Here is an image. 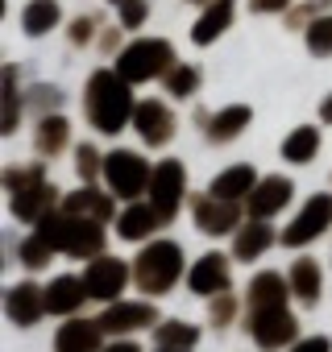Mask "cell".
<instances>
[{"label": "cell", "instance_id": "6da1fadb", "mask_svg": "<svg viewBox=\"0 0 332 352\" xmlns=\"http://www.w3.org/2000/svg\"><path fill=\"white\" fill-rule=\"evenodd\" d=\"M87 112H92L96 129L116 133L125 124V116H129V91H125V83H116L112 75L100 71L92 79V91H87Z\"/></svg>", "mask_w": 332, "mask_h": 352}, {"label": "cell", "instance_id": "7a4b0ae2", "mask_svg": "<svg viewBox=\"0 0 332 352\" xmlns=\"http://www.w3.org/2000/svg\"><path fill=\"white\" fill-rule=\"evenodd\" d=\"M171 46L166 42H137V46H129L125 54H121V75L125 79H149V75H158L162 67H171Z\"/></svg>", "mask_w": 332, "mask_h": 352}, {"label": "cell", "instance_id": "3957f363", "mask_svg": "<svg viewBox=\"0 0 332 352\" xmlns=\"http://www.w3.org/2000/svg\"><path fill=\"white\" fill-rule=\"evenodd\" d=\"M175 274H179V249H175V245H154V249L141 257V265H137V278H141L149 290L171 286Z\"/></svg>", "mask_w": 332, "mask_h": 352}, {"label": "cell", "instance_id": "277c9868", "mask_svg": "<svg viewBox=\"0 0 332 352\" xmlns=\"http://www.w3.org/2000/svg\"><path fill=\"white\" fill-rule=\"evenodd\" d=\"M108 183L116 195H137L145 187V162L133 153H112L108 157Z\"/></svg>", "mask_w": 332, "mask_h": 352}, {"label": "cell", "instance_id": "5b68a950", "mask_svg": "<svg viewBox=\"0 0 332 352\" xmlns=\"http://www.w3.org/2000/svg\"><path fill=\"white\" fill-rule=\"evenodd\" d=\"M179 191H183V170H179L175 162L158 166V174H154V212H158V216H175Z\"/></svg>", "mask_w": 332, "mask_h": 352}, {"label": "cell", "instance_id": "8992f818", "mask_svg": "<svg viewBox=\"0 0 332 352\" xmlns=\"http://www.w3.org/2000/svg\"><path fill=\"white\" fill-rule=\"evenodd\" d=\"M328 216H332V199H311L307 212H303V216L295 220V228L287 232V245H303V241L320 236L324 224H328Z\"/></svg>", "mask_w": 332, "mask_h": 352}, {"label": "cell", "instance_id": "52a82bcc", "mask_svg": "<svg viewBox=\"0 0 332 352\" xmlns=\"http://www.w3.org/2000/svg\"><path fill=\"white\" fill-rule=\"evenodd\" d=\"M121 282H125V265L121 261H96L87 270V294H96V298H112L121 290Z\"/></svg>", "mask_w": 332, "mask_h": 352}, {"label": "cell", "instance_id": "ba28073f", "mask_svg": "<svg viewBox=\"0 0 332 352\" xmlns=\"http://www.w3.org/2000/svg\"><path fill=\"white\" fill-rule=\"evenodd\" d=\"M137 129L145 133V141H166L171 137V116H166V108L162 104H141L137 108Z\"/></svg>", "mask_w": 332, "mask_h": 352}, {"label": "cell", "instance_id": "9c48e42d", "mask_svg": "<svg viewBox=\"0 0 332 352\" xmlns=\"http://www.w3.org/2000/svg\"><path fill=\"white\" fill-rule=\"evenodd\" d=\"M287 199H291V183H287V179H270V183L258 187V195H253V212H258V216H270V212H278Z\"/></svg>", "mask_w": 332, "mask_h": 352}, {"label": "cell", "instance_id": "30bf717a", "mask_svg": "<svg viewBox=\"0 0 332 352\" xmlns=\"http://www.w3.org/2000/svg\"><path fill=\"white\" fill-rule=\"evenodd\" d=\"M229 17H233V0H216L212 13H208V17H200V25L191 30V38H196V42H212V38L229 25Z\"/></svg>", "mask_w": 332, "mask_h": 352}, {"label": "cell", "instance_id": "8fae6325", "mask_svg": "<svg viewBox=\"0 0 332 352\" xmlns=\"http://www.w3.org/2000/svg\"><path fill=\"white\" fill-rule=\"evenodd\" d=\"M191 286H196L200 294L220 290V286H225V261H220V257H204V265L191 274Z\"/></svg>", "mask_w": 332, "mask_h": 352}, {"label": "cell", "instance_id": "7c38bea8", "mask_svg": "<svg viewBox=\"0 0 332 352\" xmlns=\"http://www.w3.org/2000/svg\"><path fill=\"white\" fill-rule=\"evenodd\" d=\"M287 336H291V319H287L278 307H274L270 315L262 311V323H258V340H262V344H278V340H287Z\"/></svg>", "mask_w": 332, "mask_h": 352}, {"label": "cell", "instance_id": "4fadbf2b", "mask_svg": "<svg viewBox=\"0 0 332 352\" xmlns=\"http://www.w3.org/2000/svg\"><path fill=\"white\" fill-rule=\"evenodd\" d=\"M249 183H253V170H249V166H241V170H229L225 179H216V187H212V191H216V199H237Z\"/></svg>", "mask_w": 332, "mask_h": 352}, {"label": "cell", "instance_id": "5bb4252c", "mask_svg": "<svg viewBox=\"0 0 332 352\" xmlns=\"http://www.w3.org/2000/svg\"><path fill=\"white\" fill-rule=\"evenodd\" d=\"M158 212H145V208H133V212H125V220H121V236H145L149 228H158Z\"/></svg>", "mask_w": 332, "mask_h": 352}, {"label": "cell", "instance_id": "9a60e30c", "mask_svg": "<svg viewBox=\"0 0 332 352\" xmlns=\"http://www.w3.org/2000/svg\"><path fill=\"white\" fill-rule=\"evenodd\" d=\"M54 21H59V9L50 5V0H34V5L25 9V30L30 34H46Z\"/></svg>", "mask_w": 332, "mask_h": 352}, {"label": "cell", "instance_id": "2e32d148", "mask_svg": "<svg viewBox=\"0 0 332 352\" xmlns=\"http://www.w3.org/2000/svg\"><path fill=\"white\" fill-rule=\"evenodd\" d=\"M315 129H299V133H291L287 137V145H282V153L291 157V162H307L311 153H315Z\"/></svg>", "mask_w": 332, "mask_h": 352}, {"label": "cell", "instance_id": "e0dca14e", "mask_svg": "<svg viewBox=\"0 0 332 352\" xmlns=\"http://www.w3.org/2000/svg\"><path fill=\"white\" fill-rule=\"evenodd\" d=\"M96 344V327H87V323H71L63 336H59V348L63 352H87Z\"/></svg>", "mask_w": 332, "mask_h": 352}, {"label": "cell", "instance_id": "ac0fdd59", "mask_svg": "<svg viewBox=\"0 0 332 352\" xmlns=\"http://www.w3.org/2000/svg\"><path fill=\"white\" fill-rule=\"evenodd\" d=\"M233 220H237L233 208H225V204H200V224H204L208 232H225Z\"/></svg>", "mask_w": 332, "mask_h": 352}, {"label": "cell", "instance_id": "d6986e66", "mask_svg": "<svg viewBox=\"0 0 332 352\" xmlns=\"http://www.w3.org/2000/svg\"><path fill=\"white\" fill-rule=\"evenodd\" d=\"M145 319H149V307H116V311H108V315H104V327L125 331V327H141Z\"/></svg>", "mask_w": 332, "mask_h": 352}, {"label": "cell", "instance_id": "ffe728a7", "mask_svg": "<svg viewBox=\"0 0 332 352\" xmlns=\"http://www.w3.org/2000/svg\"><path fill=\"white\" fill-rule=\"evenodd\" d=\"M75 302H79V282L75 278H59L54 290H50V307L54 311H71Z\"/></svg>", "mask_w": 332, "mask_h": 352}, {"label": "cell", "instance_id": "44dd1931", "mask_svg": "<svg viewBox=\"0 0 332 352\" xmlns=\"http://www.w3.org/2000/svg\"><path fill=\"white\" fill-rule=\"evenodd\" d=\"M249 120V108H229V112H220L216 116V124H212V137H233V133H241V124Z\"/></svg>", "mask_w": 332, "mask_h": 352}, {"label": "cell", "instance_id": "7402d4cb", "mask_svg": "<svg viewBox=\"0 0 332 352\" xmlns=\"http://www.w3.org/2000/svg\"><path fill=\"white\" fill-rule=\"evenodd\" d=\"M253 298H258L262 307H266V302H270V307H278V302H282V282H278L274 274H262V278L253 282Z\"/></svg>", "mask_w": 332, "mask_h": 352}, {"label": "cell", "instance_id": "603a6c76", "mask_svg": "<svg viewBox=\"0 0 332 352\" xmlns=\"http://www.w3.org/2000/svg\"><path fill=\"white\" fill-rule=\"evenodd\" d=\"M9 311H13L17 323H25V319L34 315V290H30V286H17L13 298H9Z\"/></svg>", "mask_w": 332, "mask_h": 352}, {"label": "cell", "instance_id": "cb8c5ba5", "mask_svg": "<svg viewBox=\"0 0 332 352\" xmlns=\"http://www.w3.org/2000/svg\"><path fill=\"white\" fill-rule=\"evenodd\" d=\"M307 42H311V50H320V54H328V50H332V17H324V21H315V25L307 30Z\"/></svg>", "mask_w": 332, "mask_h": 352}, {"label": "cell", "instance_id": "d4e9b609", "mask_svg": "<svg viewBox=\"0 0 332 352\" xmlns=\"http://www.w3.org/2000/svg\"><path fill=\"white\" fill-rule=\"evenodd\" d=\"M266 241H270V232H266L262 224H253V228H249V232L241 236V245H237V253H241V257H253V253H258V249H262Z\"/></svg>", "mask_w": 332, "mask_h": 352}, {"label": "cell", "instance_id": "484cf974", "mask_svg": "<svg viewBox=\"0 0 332 352\" xmlns=\"http://www.w3.org/2000/svg\"><path fill=\"white\" fill-rule=\"evenodd\" d=\"M295 286H299L303 298H315V265L311 261H299L295 265Z\"/></svg>", "mask_w": 332, "mask_h": 352}, {"label": "cell", "instance_id": "4316f807", "mask_svg": "<svg viewBox=\"0 0 332 352\" xmlns=\"http://www.w3.org/2000/svg\"><path fill=\"white\" fill-rule=\"evenodd\" d=\"M121 17H125V25H137L145 17V5L141 0H121Z\"/></svg>", "mask_w": 332, "mask_h": 352}, {"label": "cell", "instance_id": "83f0119b", "mask_svg": "<svg viewBox=\"0 0 332 352\" xmlns=\"http://www.w3.org/2000/svg\"><path fill=\"white\" fill-rule=\"evenodd\" d=\"M191 87H196V75H191V71H175L171 91H175V96H191Z\"/></svg>", "mask_w": 332, "mask_h": 352}, {"label": "cell", "instance_id": "f1b7e54d", "mask_svg": "<svg viewBox=\"0 0 332 352\" xmlns=\"http://www.w3.org/2000/svg\"><path fill=\"white\" fill-rule=\"evenodd\" d=\"M25 261H30V265H42V261H46V245H42V241H30V245H25Z\"/></svg>", "mask_w": 332, "mask_h": 352}, {"label": "cell", "instance_id": "f546056e", "mask_svg": "<svg viewBox=\"0 0 332 352\" xmlns=\"http://www.w3.org/2000/svg\"><path fill=\"white\" fill-rule=\"evenodd\" d=\"M282 5H287V0H253V9H262V13L266 9H282Z\"/></svg>", "mask_w": 332, "mask_h": 352}, {"label": "cell", "instance_id": "4dcf8cb0", "mask_svg": "<svg viewBox=\"0 0 332 352\" xmlns=\"http://www.w3.org/2000/svg\"><path fill=\"white\" fill-rule=\"evenodd\" d=\"M299 352H328V344H324V340H307Z\"/></svg>", "mask_w": 332, "mask_h": 352}, {"label": "cell", "instance_id": "1f68e13d", "mask_svg": "<svg viewBox=\"0 0 332 352\" xmlns=\"http://www.w3.org/2000/svg\"><path fill=\"white\" fill-rule=\"evenodd\" d=\"M112 352H137V348H133V344H116Z\"/></svg>", "mask_w": 332, "mask_h": 352}, {"label": "cell", "instance_id": "d6a6232c", "mask_svg": "<svg viewBox=\"0 0 332 352\" xmlns=\"http://www.w3.org/2000/svg\"><path fill=\"white\" fill-rule=\"evenodd\" d=\"M324 120H332V100H328V104H324Z\"/></svg>", "mask_w": 332, "mask_h": 352}]
</instances>
